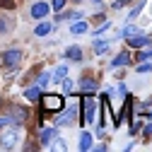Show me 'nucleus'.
Wrapping results in <instances>:
<instances>
[{
  "mask_svg": "<svg viewBox=\"0 0 152 152\" xmlns=\"http://www.w3.org/2000/svg\"><path fill=\"white\" fill-rule=\"evenodd\" d=\"M20 138H22V128L12 126V128L3 130V135H0V147H3V150H12V147L17 145V140H20Z\"/></svg>",
  "mask_w": 152,
  "mask_h": 152,
  "instance_id": "1",
  "label": "nucleus"
},
{
  "mask_svg": "<svg viewBox=\"0 0 152 152\" xmlns=\"http://www.w3.org/2000/svg\"><path fill=\"white\" fill-rule=\"evenodd\" d=\"M63 106H65V99L61 94H46L41 99V109L44 111H63Z\"/></svg>",
  "mask_w": 152,
  "mask_h": 152,
  "instance_id": "2",
  "label": "nucleus"
},
{
  "mask_svg": "<svg viewBox=\"0 0 152 152\" xmlns=\"http://www.w3.org/2000/svg\"><path fill=\"white\" fill-rule=\"evenodd\" d=\"M20 63H22V51H5L3 53V65L15 68V65H20Z\"/></svg>",
  "mask_w": 152,
  "mask_h": 152,
  "instance_id": "3",
  "label": "nucleus"
},
{
  "mask_svg": "<svg viewBox=\"0 0 152 152\" xmlns=\"http://www.w3.org/2000/svg\"><path fill=\"white\" fill-rule=\"evenodd\" d=\"M94 109H97L94 97H85V123H92L94 121Z\"/></svg>",
  "mask_w": 152,
  "mask_h": 152,
  "instance_id": "4",
  "label": "nucleus"
},
{
  "mask_svg": "<svg viewBox=\"0 0 152 152\" xmlns=\"http://www.w3.org/2000/svg\"><path fill=\"white\" fill-rule=\"evenodd\" d=\"M31 15L36 17V20H44V17L48 15V5L46 3H34L31 5Z\"/></svg>",
  "mask_w": 152,
  "mask_h": 152,
  "instance_id": "5",
  "label": "nucleus"
},
{
  "mask_svg": "<svg viewBox=\"0 0 152 152\" xmlns=\"http://www.w3.org/2000/svg\"><path fill=\"white\" fill-rule=\"evenodd\" d=\"M77 116V109H68V111H63L61 116H58V126H68V123H72V118Z\"/></svg>",
  "mask_w": 152,
  "mask_h": 152,
  "instance_id": "6",
  "label": "nucleus"
},
{
  "mask_svg": "<svg viewBox=\"0 0 152 152\" xmlns=\"http://www.w3.org/2000/svg\"><path fill=\"white\" fill-rule=\"evenodd\" d=\"M128 63H130V53L123 51V53H118L116 58L111 61V68H123V65H128Z\"/></svg>",
  "mask_w": 152,
  "mask_h": 152,
  "instance_id": "7",
  "label": "nucleus"
},
{
  "mask_svg": "<svg viewBox=\"0 0 152 152\" xmlns=\"http://www.w3.org/2000/svg\"><path fill=\"white\" fill-rule=\"evenodd\" d=\"M147 44H150L147 36H130V39H128V46L130 48H145Z\"/></svg>",
  "mask_w": 152,
  "mask_h": 152,
  "instance_id": "8",
  "label": "nucleus"
},
{
  "mask_svg": "<svg viewBox=\"0 0 152 152\" xmlns=\"http://www.w3.org/2000/svg\"><path fill=\"white\" fill-rule=\"evenodd\" d=\"M27 118V109H22V106H15L12 109V118L10 121H15V123H22Z\"/></svg>",
  "mask_w": 152,
  "mask_h": 152,
  "instance_id": "9",
  "label": "nucleus"
},
{
  "mask_svg": "<svg viewBox=\"0 0 152 152\" xmlns=\"http://www.w3.org/2000/svg\"><path fill=\"white\" fill-rule=\"evenodd\" d=\"M51 140H56V130H53V128H46V130H41V145H48Z\"/></svg>",
  "mask_w": 152,
  "mask_h": 152,
  "instance_id": "10",
  "label": "nucleus"
},
{
  "mask_svg": "<svg viewBox=\"0 0 152 152\" xmlns=\"http://www.w3.org/2000/svg\"><path fill=\"white\" fill-rule=\"evenodd\" d=\"M51 29H53V24H51V22H41L39 27L34 29V34H36V36H46V34H48Z\"/></svg>",
  "mask_w": 152,
  "mask_h": 152,
  "instance_id": "11",
  "label": "nucleus"
},
{
  "mask_svg": "<svg viewBox=\"0 0 152 152\" xmlns=\"http://www.w3.org/2000/svg\"><path fill=\"white\" fill-rule=\"evenodd\" d=\"M70 31H72V34H87L89 27H87V22H75V24L70 27Z\"/></svg>",
  "mask_w": 152,
  "mask_h": 152,
  "instance_id": "12",
  "label": "nucleus"
},
{
  "mask_svg": "<svg viewBox=\"0 0 152 152\" xmlns=\"http://www.w3.org/2000/svg\"><path fill=\"white\" fill-rule=\"evenodd\" d=\"M89 147H92V135H89V133H82V135H80V150L85 152Z\"/></svg>",
  "mask_w": 152,
  "mask_h": 152,
  "instance_id": "13",
  "label": "nucleus"
},
{
  "mask_svg": "<svg viewBox=\"0 0 152 152\" xmlns=\"http://www.w3.org/2000/svg\"><path fill=\"white\" fill-rule=\"evenodd\" d=\"M65 58H72V61H82V51L72 46V48H68V51H65Z\"/></svg>",
  "mask_w": 152,
  "mask_h": 152,
  "instance_id": "14",
  "label": "nucleus"
},
{
  "mask_svg": "<svg viewBox=\"0 0 152 152\" xmlns=\"http://www.w3.org/2000/svg\"><path fill=\"white\" fill-rule=\"evenodd\" d=\"M106 48H109V41H104V39L94 41V53H106Z\"/></svg>",
  "mask_w": 152,
  "mask_h": 152,
  "instance_id": "15",
  "label": "nucleus"
},
{
  "mask_svg": "<svg viewBox=\"0 0 152 152\" xmlns=\"http://www.w3.org/2000/svg\"><path fill=\"white\" fill-rule=\"evenodd\" d=\"M80 89H85V92H94V89H97V85H94V80H92V77H87V80H82V82H80Z\"/></svg>",
  "mask_w": 152,
  "mask_h": 152,
  "instance_id": "16",
  "label": "nucleus"
},
{
  "mask_svg": "<svg viewBox=\"0 0 152 152\" xmlns=\"http://www.w3.org/2000/svg\"><path fill=\"white\" fill-rule=\"evenodd\" d=\"M65 75H68V65H58V68H56V72H53V77H56V80H63Z\"/></svg>",
  "mask_w": 152,
  "mask_h": 152,
  "instance_id": "17",
  "label": "nucleus"
},
{
  "mask_svg": "<svg viewBox=\"0 0 152 152\" xmlns=\"http://www.w3.org/2000/svg\"><path fill=\"white\" fill-rule=\"evenodd\" d=\"M142 5H145V0H140V3H138V7H133V12H130V20H135V17L142 12Z\"/></svg>",
  "mask_w": 152,
  "mask_h": 152,
  "instance_id": "18",
  "label": "nucleus"
},
{
  "mask_svg": "<svg viewBox=\"0 0 152 152\" xmlns=\"http://www.w3.org/2000/svg\"><path fill=\"white\" fill-rule=\"evenodd\" d=\"M24 97L31 99V102H34V99H39V89H27V92H24Z\"/></svg>",
  "mask_w": 152,
  "mask_h": 152,
  "instance_id": "19",
  "label": "nucleus"
},
{
  "mask_svg": "<svg viewBox=\"0 0 152 152\" xmlns=\"http://www.w3.org/2000/svg\"><path fill=\"white\" fill-rule=\"evenodd\" d=\"M48 80H51V75H48V72H44L41 77H39V87H46V85H48Z\"/></svg>",
  "mask_w": 152,
  "mask_h": 152,
  "instance_id": "20",
  "label": "nucleus"
},
{
  "mask_svg": "<svg viewBox=\"0 0 152 152\" xmlns=\"http://www.w3.org/2000/svg\"><path fill=\"white\" fill-rule=\"evenodd\" d=\"M63 7H65V0H53V10H58V12H61Z\"/></svg>",
  "mask_w": 152,
  "mask_h": 152,
  "instance_id": "21",
  "label": "nucleus"
},
{
  "mask_svg": "<svg viewBox=\"0 0 152 152\" xmlns=\"http://www.w3.org/2000/svg\"><path fill=\"white\" fill-rule=\"evenodd\" d=\"M150 56H152V48H147V51L138 53V61H145V58H150Z\"/></svg>",
  "mask_w": 152,
  "mask_h": 152,
  "instance_id": "22",
  "label": "nucleus"
},
{
  "mask_svg": "<svg viewBox=\"0 0 152 152\" xmlns=\"http://www.w3.org/2000/svg\"><path fill=\"white\" fill-rule=\"evenodd\" d=\"M152 70V63H145V65H138V72H150Z\"/></svg>",
  "mask_w": 152,
  "mask_h": 152,
  "instance_id": "23",
  "label": "nucleus"
},
{
  "mask_svg": "<svg viewBox=\"0 0 152 152\" xmlns=\"http://www.w3.org/2000/svg\"><path fill=\"white\" fill-rule=\"evenodd\" d=\"M0 7H5V10H10V7H15V5H12V0H0Z\"/></svg>",
  "mask_w": 152,
  "mask_h": 152,
  "instance_id": "24",
  "label": "nucleus"
},
{
  "mask_svg": "<svg viewBox=\"0 0 152 152\" xmlns=\"http://www.w3.org/2000/svg\"><path fill=\"white\" fill-rule=\"evenodd\" d=\"M63 87H65V92H70V89H72V80H68V77H63Z\"/></svg>",
  "mask_w": 152,
  "mask_h": 152,
  "instance_id": "25",
  "label": "nucleus"
},
{
  "mask_svg": "<svg viewBox=\"0 0 152 152\" xmlns=\"http://www.w3.org/2000/svg\"><path fill=\"white\" fill-rule=\"evenodd\" d=\"M126 3H128V0H116V3H113V10H121Z\"/></svg>",
  "mask_w": 152,
  "mask_h": 152,
  "instance_id": "26",
  "label": "nucleus"
},
{
  "mask_svg": "<svg viewBox=\"0 0 152 152\" xmlns=\"http://www.w3.org/2000/svg\"><path fill=\"white\" fill-rule=\"evenodd\" d=\"M53 150H61V152H63V150H65V142H63V140H61V142H56Z\"/></svg>",
  "mask_w": 152,
  "mask_h": 152,
  "instance_id": "27",
  "label": "nucleus"
},
{
  "mask_svg": "<svg viewBox=\"0 0 152 152\" xmlns=\"http://www.w3.org/2000/svg\"><path fill=\"white\" fill-rule=\"evenodd\" d=\"M7 123H10V118H5V116H3V118H0V128H5Z\"/></svg>",
  "mask_w": 152,
  "mask_h": 152,
  "instance_id": "28",
  "label": "nucleus"
},
{
  "mask_svg": "<svg viewBox=\"0 0 152 152\" xmlns=\"http://www.w3.org/2000/svg\"><path fill=\"white\" fill-rule=\"evenodd\" d=\"M145 138H152V126H147V128H145Z\"/></svg>",
  "mask_w": 152,
  "mask_h": 152,
  "instance_id": "29",
  "label": "nucleus"
},
{
  "mask_svg": "<svg viewBox=\"0 0 152 152\" xmlns=\"http://www.w3.org/2000/svg\"><path fill=\"white\" fill-rule=\"evenodd\" d=\"M0 31H7V22H0Z\"/></svg>",
  "mask_w": 152,
  "mask_h": 152,
  "instance_id": "30",
  "label": "nucleus"
},
{
  "mask_svg": "<svg viewBox=\"0 0 152 152\" xmlns=\"http://www.w3.org/2000/svg\"><path fill=\"white\" fill-rule=\"evenodd\" d=\"M94 3H102V0H94Z\"/></svg>",
  "mask_w": 152,
  "mask_h": 152,
  "instance_id": "31",
  "label": "nucleus"
},
{
  "mask_svg": "<svg viewBox=\"0 0 152 152\" xmlns=\"http://www.w3.org/2000/svg\"><path fill=\"white\" fill-rule=\"evenodd\" d=\"M75 3H80V0H75Z\"/></svg>",
  "mask_w": 152,
  "mask_h": 152,
  "instance_id": "32",
  "label": "nucleus"
}]
</instances>
